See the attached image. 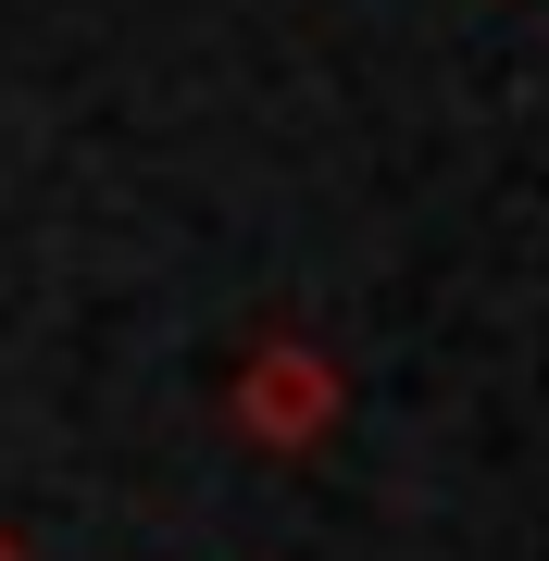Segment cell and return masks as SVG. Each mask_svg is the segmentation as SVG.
Returning <instances> with one entry per match:
<instances>
[{"instance_id": "6da1fadb", "label": "cell", "mask_w": 549, "mask_h": 561, "mask_svg": "<svg viewBox=\"0 0 549 561\" xmlns=\"http://www.w3.org/2000/svg\"><path fill=\"white\" fill-rule=\"evenodd\" d=\"M225 412H238V437H250V449L300 461V449H325V437H338L350 375H338L312 337H250V350H238V375H225Z\"/></svg>"}, {"instance_id": "7a4b0ae2", "label": "cell", "mask_w": 549, "mask_h": 561, "mask_svg": "<svg viewBox=\"0 0 549 561\" xmlns=\"http://www.w3.org/2000/svg\"><path fill=\"white\" fill-rule=\"evenodd\" d=\"M0 561H25V537H13V524H0Z\"/></svg>"}]
</instances>
